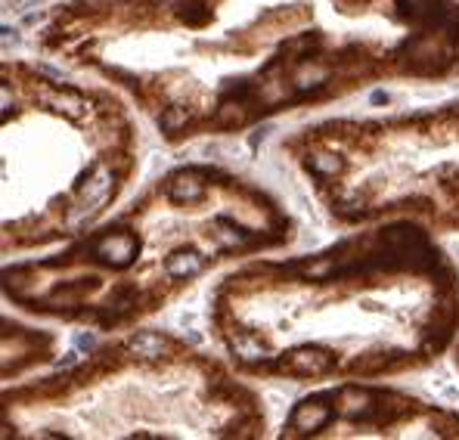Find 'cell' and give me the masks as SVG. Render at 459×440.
Returning a JSON list of instances; mask_svg holds the SVG:
<instances>
[{
	"label": "cell",
	"instance_id": "1",
	"mask_svg": "<svg viewBox=\"0 0 459 440\" xmlns=\"http://www.w3.org/2000/svg\"><path fill=\"white\" fill-rule=\"evenodd\" d=\"M332 366H335V357L323 348H314V344H304V348H295L279 357V369L298 378H320Z\"/></svg>",
	"mask_w": 459,
	"mask_h": 440
},
{
	"label": "cell",
	"instance_id": "2",
	"mask_svg": "<svg viewBox=\"0 0 459 440\" xmlns=\"http://www.w3.org/2000/svg\"><path fill=\"white\" fill-rule=\"evenodd\" d=\"M137 251H140V242L134 232H106V236H99L93 242L90 255L97 261L115 266V270H124V266H131L137 261Z\"/></svg>",
	"mask_w": 459,
	"mask_h": 440
},
{
	"label": "cell",
	"instance_id": "3",
	"mask_svg": "<svg viewBox=\"0 0 459 440\" xmlns=\"http://www.w3.org/2000/svg\"><path fill=\"white\" fill-rule=\"evenodd\" d=\"M329 394H320V397H308L292 409L289 416V425L301 434H314V431H323L326 425L332 422V406H329Z\"/></svg>",
	"mask_w": 459,
	"mask_h": 440
},
{
	"label": "cell",
	"instance_id": "4",
	"mask_svg": "<svg viewBox=\"0 0 459 440\" xmlns=\"http://www.w3.org/2000/svg\"><path fill=\"white\" fill-rule=\"evenodd\" d=\"M165 192H168V198L174 205H196L205 196V180L199 171H181V174H174L168 180Z\"/></svg>",
	"mask_w": 459,
	"mask_h": 440
},
{
	"label": "cell",
	"instance_id": "5",
	"mask_svg": "<svg viewBox=\"0 0 459 440\" xmlns=\"http://www.w3.org/2000/svg\"><path fill=\"white\" fill-rule=\"evenodd\" d=\"M128 350H131V357L143 359V363H156V359H162L171 350V344L158 332H140V335H134L128 341Z\"/></svg>",
	"mask_w": 459,
	"mask_h": 440
},
{
	"label": "cell",
	"instance_id": "6",
	"mask_svg": "<svg viewBox=\"0 0 459 440\" xmlns=\"http://www.w3.org/2000/svg\"><path fill=\"white\" fill-rule=\"evenodd\" d=\"M44 105H50L53 112H59V115H69V118H84L87 115V99H81L78 93H69V90H47L41 93Z\"/></svg>",
	"mask_w": 459,
	"mask_h": 440
},
{
	"label": "cell",
	"instance_id": "7",
	"mask_svg": "<svg viewBox=\"0 0 459 440\" xmlns=\"http://www.w3.org/2000/svg\"><path fill=\"white\" fill-rule=\"evenodd\" d=\"M205 270V257L199 255V251H174V255L165 261V273H168L171 279H192L199 276V273Z\"/></svg>",
	"mask_w": 459,
	"mask_h": 440
},
{
	"label": "cell",
	"instance_id": "8",
	"mask_svg": "<svg viewBox=\"0 0 459 440\" xmlns=\"http://www.w3.org/2000/svg\"><path fill=\"white\" fill-rule=\"evenodd\" d=\"M112 183H115L112 171H109V168H97V171H93V177L81 186V202H84V205H99V202H106V198H109V192H112Z\"/></svg>",
	"mask_w": 459,
	"mask_h": 440
},
{
	"label": "cell",
	"instance_id": "9",
	"mask_svg": "<svg viewBox=\"0 0 459 440\" xmlns=\"http://www.w3.org/2000/svg\"><path fill=\"white\" fill-rule=\"evenodd\" d=\"M233 353H236V359H242V363H261V359H267V348H264L261 338H255V335H239L236 341H233Z\"/></svg>",
	"mask_w": 459,
	"mask_h": 440
},
{
	"label": "cell",
	"instance_id": "10",
	"mask_svg": "<svg viewBox=\"0 0 459 440\" xmlns=\"http://www.w3.org/2000/svg\"><path fill=\"white\" fill-rule=\"evenodd\" d=\"M186 121H190V109H183V105H171V109H165L162 115V130L165 133H177L181 128H186Z\"/></svg>",
	"mask_w": 459,
	"mask_h": 440
},
{
	"label": "cell",
	"instance_id": "11",
	"mask_svg": "<svg viewBox=\"0 0 459 440\" xmlns=\"http://www.w3.org/2000/svg\"><path fill=\"white\" fill-rule=\"evenodd\" d=\"M215 121L221 124V128H236V124H242V121H245V109H242V103H224L221 109H217Z\"/></svg>",
	"mask_w": 459,
	"mask_h": 440
},
{
	"label": "cell",
	"instance_id": "12",
	"mask_svg": "<svg viewBox=\"0 0 459 440\" xmlns=\"http://www.w3.org/2000/svg\"><path fill=\"white\" fill-rule=\"evenodd\" d=\"M308 168L320 177H335L344 164H342V158H335V155H314V158H308Z\"/></svg>",
	"mask_w": 459,
	"mask_h": 440
},
{
	"label": "cell",
	"instance_id": "13",
	"mask_svg": "<svg viewBox=\"0 0 459 440\" xmlns=\"http://www.w3.org/2000/svg\"><path fill=\"white\" fill-rule=\"evenodd\" d=\"M106 307H109V316H112V319H118L122 313H128L131 307H134V291H131V289H122L118 295L109 298V304H106ZM109 316H106V319H109Z\"/></svg>",
	"mask_w": 459,
	"mask_h": 440
},
{
	"label": "cell",
	"instance_id": "14",
	"mask_svg": "<svg viewBox=\"0 0 459 440\" xmlns=\"http://www.w3.org/2000/svg\"><path fill=\"white\" fill-rule=\"evenodd\" d=\"M78 363V353H65V359H59V366H75Z\"/></svg>",
	"mask_w": 459,
	"mask_h": 440
},
{
	"label": "cell",
	"instance_id": "15",
	"mask_svg": "<svg viewBox=\"0 0 459 440\" xmlns=\"http://www.w3.org/2000/svg\"><path fill=\"white\" fill-rule=\"evenodd\" d=\"M10 41H16V31L3 28V46H10Z\"/></svg>",
	"mask_w": 459,
	"mask_h": 440
},
{
	"label": "cell",
	"instance_id": "16",
	"mask_svg": "<svg viewBox=\"0 0 459 440\" xmlns=\"http://www.w3.org/2000/svg\"><path fill=\"white\" fill-rule=\"evenodd\" d=\"M78 344H81V348H93V335H81L78 338Z\"/></svg>",
	"mask_w": 459,
	"mask_h": 440
},
{
	"label": "cell",
	"instance_id": "17",
	"mask_svg": "<svg viewBox=\"0 0 459 440\" xmlns=\"http://www.w3.org/2000/svg\"><path fill=\"white\" fill-rule=\"evenodd\" d=\"M372 103H388V93H382V90L372 93Z\"/></svg>",
	"mask_w": 459,
	"mask_h": 440
}]
</instances>
